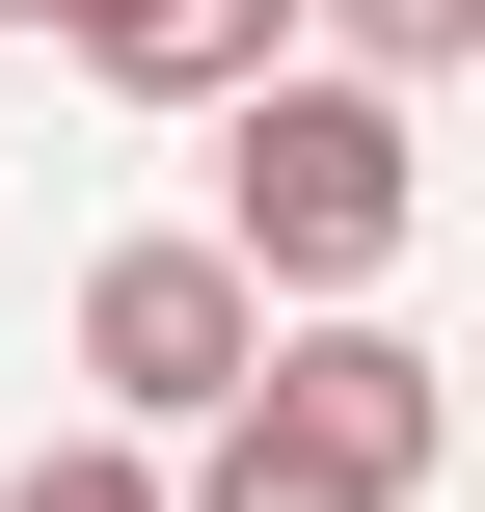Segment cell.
<instances>
[{"instance_id":"6da1fadb","label":"cell","mask_w":485,"mask_h":512,"mask_svg":"<svg viewBox=\"0 0 485 512\" xmlns=\"http://www.w3.org/2000/svg\"><path fill=\"white\" fill-rule=\"evenodd\" d=\"M270 324H378L405 297V243H432V135L378 108V81H324V54H270L243 108H216V216H189Z\"/></svg>"},{"instance_id":"7a4b0ae2","label":"cell","mask_w":485,"mask_h":512,"mask_svg":"<svg viewBox=\"0 0 485 512\" xmlns=\"http://www.w3.org/2000/svg\"><path fill=\"white\" fill-rule=\"evenodd\" d=\"M432 459H459L432 324H270V378L162 459V512H432Z\"/></svg>"},{"instance_id":"3957f363","label":"cell","mask_w":485,"mask_h":512,"mask_svg":"<svg viewBox=\"0 0 485 512\" xmlns=\"http://www.w3.org/2000/svg\"><path fill=\"white\" fill-rule=\"evenodd\" d=\"M243 378H270V297H243V270H216L189 216L81 270V432H135V459H189V432H216Z\"/></svg>"},{"instance_id":"277c9868","label":"cell","mask_w":485,"mask_h":512,"mask_svg":"<svg viewBox=\"0 0 485 512\" xmlns=\"http://www.w3.org/2000/svg\"><path fill=\"white\" fill-rule=\"evenodd\" d=\"M27 27H54L108 108H243V81L297 54V0H27Z\"/></svg>"},{"instance_id":"5b68a950","label":"cell","mask_w":485,"mask_h":512,"mask_svg":"<svg viewBox=\"0 0 485 512\" xmlns=\"http://www.w3.org/2000/svg\"><path fill=\"white\" fill-rule=\"evenodd\" d=\"M485 54V0H324V81H378V108H432Z\"/></svg>"},{"instance_id":"8992f818","label":"cell","mask_w":485,"mask_h":512,"mask_svg":"<svg viewBox=\"0 0 485 512\" xmlns=\"http://www.w3.org/2000/svg\"><path fill=\"white\" fill-rule=\"evenodd\" d=\"M0 512H162V459H135V432H27V486Z\"/></svg>"},{"instance_id":"52a82bcc","label":"cell","mask_w":485,"mask_h":512,"mask_svg":"<svg viewBox=\"0 0 485 512\" xmlns=\"http://www.w3.org/2000/svg\"><path fill=\"white\" fill-rule=\"evenodd\" d=\"M0 27H27V0H0Z\"/></svg>"}]
</instances>
